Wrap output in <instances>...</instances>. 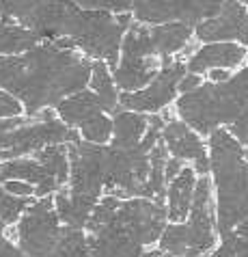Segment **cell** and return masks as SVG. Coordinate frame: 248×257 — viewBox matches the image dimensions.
Segmentation results:
<instances>
[{"label":"cell","mask_w":248,"mask_h":257,"mask_svg":"<svg viewBox=\"0 0 248 257\" xmlns=\"http://www.w3.org/2000/svg\"><path fill=\"white\" fill-rule=\"evenodd\" d=\"M226 130H229L233 137H235V139L246 147V149H244V154H246V160H248V106L244 108L242 115H239L235 121H233L229 127H226Z\"/></svg>","instance_id":"f1b7e54d"},{"label":"cell","mask_w":248,"mask_h":257,"mask_svg":"<svg viewBox=\"0 0 248 257\" xmlns=\"http://www.w3.org/2000/svg\"><path fill=\"white\" fill-rule=\"evenodd\" d=\"M20 115H24V104L16 95H11L9 91L0 89V119L20 117Z\"/></svg>","instance_id":"83f0119b"},{"label":"cell","mask_w":248,"mask_h":257,"mask_svg":"<svg viewBox=\"0 0 248 257\" xmlns=\"http://www.w3.org/2000/svg\"><path fill=\"white\" fill-rule=\"evenodd\" d=\"M224 0H134V22L158 26L168 22H183L198 26L205 20L220 13Z\"/></svg>","instance_id":"30bf717a"},{"label":"cell","mask_w":248,"mask_h":257,"mask_svg":"<svg viewBox=\"0 0 248 257\" xmlns=\"http://www.w3.org/2000/svg\"><path fill=\"white\" fill-rule=\"evenodd\" d=\"M112 147L121 149H132L138 147L140 141L145 139V134L151 123V115L147 112H136V110H125L119 108L112 112Z\"/></svg>","instance_id":"d6986e66"},{"label":"cell","mask_w":248,"mask_h":257,"mask_svg":"<svg viewBox=\"0 0 248 257\" xmlns=\"http://www.w3.org/2000/svg\"><path fill=\"white\" fill-rule=\"evenodd\" d=\"M82 9L110 11V13H132L134 0H76Z\"/></svg>","instance_id":"4316f807"},{"label":"cell","mask_w":248,"mask_h":257,"mask_svg":"<svg viewBox=\"0 0 248 257\" xmlns=\"http://www.w3.org/2000/svg\"><path fill=\"white\" fill-rule=\"evenodd\" d=\"M0 257H31V255H26L22 248L16 244L13 238L3 235V238H0Z\"/></svg>","instance_id":"4dcf8cb0"},{"label":"cell","mask_w":248,"mask_h":257,"mask_svg":"<svg viewBox=\"0 0 248 257\" xmlns=\"http://www.w3.org/2000/svg\"><path fill=\"white\" fill-rule=\"evenodd\" d=\"M33 199H22V197L11 195V192L5 188V184L0 182V220H3L7 227L16 225L18 220L22 218V214L26 212V208L31 205Z\"/></svg>","instance_id":"484cf974"},{"label":"cell","mask_w":248,"mask_h":257,"mask_svg":"<svg viewBox=\"0 0 248 257\" xmlns=\"http://www.w3.org/2000/svg\"><path fill=\"white\" fill-rule=\"evenodd\" d=\"M7 180H22L28 184H35L37 186V197H52L63 188L59 180L46 169V164L39 162L35 156L3 162L0 182H7Z\"/></svg>","instance_id":"e0dca14e"},{"label":"cell","mask_w":248,"mask_h":257,"mask_svg":"<svg viewBox=\"0 0 248 257\" xmlns=\"http://www.w3.org/2000/svg\"><path fill=\"white\" fill-rule=\"evenodd\" d=\"M3 184H5V188L16 197H22V199L37 197V186H35V184H28V182H22V180H7Z\"/></svg>","instance_id":"f546056e"},{"label":"cell","mask_w":248,"mask_h":257,"mask_svg":"<svg viewBox=\"0 0 248 257\" xmlns=\"http://www.w3.org/2000/svg\"><path fill=\"white\" fill-rule=\"evenodd\" d=\"M194 39L198 44L235 41L248 48V7L235 0H224L218 16L194 26Z\"/></svg>","instance_id":"5bb4252c"},{"label":"cell","mask_w":248,"mask_h":257,"mask_svg":"<svg viewBox=\"0 0 248 257\" xmlns=\"http://www.w3.org/2000/svg\"><path fill=\"white\" fill-rule=\"evenodd\" d=\"M209 177L214 184L218 233L224 235L248 218V160L244 145L220 127L207 137Z\"/></svg>","instance_id":"3957f363"},{"label":"cell","mask_w":248,"mask_h":257,"mask_svg":"<svg viewBox=\"0 0 248 257\" xmlns=\"http://www.w3.org/2000/svg\"><path fill=\"white\" fill-rule=\"evenodd\" d=\"M162 143L166 145L168 154L173 158L190 162L194 171L201 175H209V149L207 139L201 137L194 127H190L186 121H181L177 115L166 119V125L162 130Z\"/></svg>","instance_id":"4fadbf2b"},{"label":"cell","mask_w":248,"mask_h":257,"mask_svg":"<svg viewBox=\"0 0 248 257\" xmlns=\"http://www.w3.org/2000/svg\"><path fill=\"white\" fill-rule=\"evenodd\" d=\"M143 257H173V255L164 253L160 246H151V248H147V251L143 253Z\"/></svg>","instance_id":"e575fe53"},{"label":"cell","mask_w":248,"mask_h":257,"mask_svg":"<svg viewBox=\"0 0 248 257\" xmlns=\"http://www.w3.org/2000/svg\"><path fill=\"white\" fill-rule=\"evenodd\" d=\"M78 141H82L80 134L59 119L56 110L0 119V162L28 158L50 145H72Z\"/></svg>","instance_id":"5b68a950"},{"label":"cell","mask_w":248,"mask_h":257,"mask_svg":"<svg viewBox=\"0 0 248 257\" xmlns=\"http://www.w3.org/2000/svg\"><path fill=\"white\" fill-rule=\"evenodd\" d=\"M7 229H9V227H7L3 220H0V238H3V235H7Z\"/></svg>","instance_id":"d590c367"},{"label":"cell","mask_w":248,"mask_h":257,"mask_svg":"<svg viewBox=\"0 0 248 257\" xmlns=\"http://www.w3.org/2000/svg\"><path fill=\"white\" fill-rule=\"evenodd\" d=\"M235 3H242V5H246V7H248V0H235Z\"/></svg>","instance_id":"8d00e7d4"},{"label":"cell","mask_w":248,"mask_h":257,"mask_svg":"<svg viewBox=\"0 0 248 257\" xmlns=\"http://www.w3.org/2000/svg\"><path fill=\"white\" fill-rule=\"evenodd\" d=\"M56 115L69 127L80 134L82 141L95 145H110L112 141V117L102 108L99 99L91 89L65 97L56 106Z\"/></svg>","instance_id":"9c48e42d"},{"label":"cell","mask_w":248,"mask_h":257,"mask_svg":"<svg viewBox=\"0 0 248 257\" xmlns=\"http://www.w3.org/2000/svg\"><path fill=\"white\" fill-rule=\"evenodd\" d=\"M231 76H233V71H231V69L218 67V69H209L207 74H205V80H209V82H226Z\"/></svg>","instance_id":"836d02e7"},{"label":"cell","mask_w":248,"mask_h":257,"mask_svg":"<svg viewBox=\"0 0 248 257\" xmlns=\"http://www.w3.org/2000/svg\"><path fill=\"white\" fill-rule=\"evenodd\" d=\"M112 218L145 248L158 246L162 233L168 225L166 203L145 197L121 199Z\"/></svg>","instance_id":"7c38bea8"},{"label":"cell","mask_w":248,"mask_h":257,"mask_svg":"<svg viewBox=\"0 0 248 257\" xmlns=\"http://www.w3.org/2000/svg\"><path fill=\"white\" fill-rule=\"evenodd\" d=\"M248 48L235 41H214V44H201L196 52L186 61L188 71L205 76L209 69H231L237 71L246 65Z\"/></svg>","instance_id":"2e32d148"},{"label":"cell","mask_w":248,"mask_h":257,"mask_svg":"<svg viewBox=\"0 0 248 257\" xmlns=\"http://www.w3.org/2000/svg\"><path fill=\"white\" fill-rule=\"evenodd\" d=\"M89 89L99 99L102 108L112 115L115 110L121 108V91H119L115 76H112V67L104 61H93V71H91V82Z\"/></svg>","instance_id":"7402d4cb"},{"label":"cell","mask_w":248,"mask_h":257,"mask_svg":"<svg viewBox=\"0 0 248 257\" xmlns=\"http://www.w3.org/2000/svg\"><path fill=\"white\" fill-rule=\"evenodd\" d=\"M95 205L97 203H91V201H87V199L72 195L67 186H63L54 195V208H56V212H59L63 225L74 227V229L87 231V225L91 220V214H93Z\"/></svg>","instance_id":"44dd1931"},{"label":"cell","mask_w":248,"mask_h":257,"mask_svg":"<svg viewBox=\"0 0 248 257\" xmlns=\"http://www.w3.org/2000/svg\"><path fill=\"white\" fill-rule=\"evenodd\" d=\"M37 33L26 26H20L16 22H7L0 20V56H18L28 50L37 48L41 44Z\"/></svg>","instance_id":"603a6c76"},{"label":"cell","mask_w":248,"mask_h":257,"mask_svg":"<svg viewBox=\"0 0 248 257\" xmlns=\"http://www.w3.org/2000/svg\"><path fill=\"white\" fill-rule=\"evenodd\" d=\"M151 41L155 48V54L160 59L168 56H181L194 39V26H188L183 22H168L151 26Z\"/></svg>","instance_id":"ffe728a7"},{"label":"cell","mask_w":248,"mask_h":257,"mask_svg":"<svg viewBox=\"0 0 248 257\" xmlns=\"http://www.w3.org/2000/svg\"><path fill=\"white\" fill-rule=\"evenodd\" d=\"M160 67L162 61L155 54L151 41V26L132 22L123 37L119 63L112 69L119 91L121 93H134V91L145 89L158 76Z\"/></svg>","instance_id":"52a82bcc"},{"label":"cell","mask_w":248,"mask_h":257,"mask_svg":"<svg viewBox=\"0 0 248 257\" xmlns=\"http://www.w3.org/2000/svg\"><path fill=\"white\" fill-rule=\"evenodd\" d=\"M198 173L192 164H186L183 171L175 180L168 182L166 188V212H168V223H186L192 210L194 201V190H196Z\"/></svg>","instance_id":"ac0fdd59"},{"label":"cell","mask_w":248,"mask_h":257,"mask_svg":"<svg viewBox=\"0 0 248 257\" xmlns=\"http://www.w3.org/2000/svg\"><path fill=\"white\" fill-rule=\"evenodd\" d=\"M63 220L54 208L52 197H35L16 225L7 229V235L31 257H50L63 238Z\"/></svg>","instance_id":"8992f818"},{"label":"cell","mask_w":248,"mask_h":257,"mask_svg":"<svg viewBox=\"0 0 248 257\" xmlns=\"http://www.w3.org/2000/svg\"><path fill=\"white\" fill-rule=\"evenodd\" d=\"M0 169H3V162H0Z\"/></svg>","instance_id":"f35d334b"},{"label":"cell","mask_w":248,"mask_h":257,"mask_svg":"<svg viewBox=\"0 0 248 257\" xmlns=\"http://www.w3.org/2000/svg\"><path fill=\"white\" fill-rule=\"evenodd\" d=\"M248 106V65L233 71L226 82L205 80L201 87L181 93L173 104L175 115L207 139L211 132L229 127Z\"/></svg>","instance_id":"277c9868"},{"label":"cell","mask_w":248,"mask_h":257,"mask_svg":"<svg viewBox=\"0 0 248 257\" xmlns=\"http://www.w3.org/2000/svg\"><path fill=\"white\" fill-rule=\"evenodd\" d=\"M203 82H205V76H201V74H192V71H188V74L183 76V80L179 82V95H181V93H190V91L198 89Z\"/></svg>","instance_id":"1f68e13d"},{"label":"cell","mask_w":248,"mask_h":257,"mask_svg":"<svg viewBox=\"0 0 248 257\" xmlns=\"http://www.w3.org/2000/svg\"><path fill=\"white\" fill-rule=\"evenodd\" d=\"M239 257H248V251H246V253H244V255H239Z\"/></svg>","instance_id":"74e56055"},{"label":"cell","mask_w":248,"mask_h":257,"mask_svg":"<svg viewBox=\"0 0 248 257\" xmlns=\"http://www.w3.org/2000/svg\"><path fill=\"white\" fill-rule=\"evenodd\" d=\"M183 167H186V162L183 160H179V158H168V162H166V182H171V180H175L177 175L183 171Z\"/></svg>","instance_id":"d6a6232c"},{"label":"cell","mask_w":248,"mask_h":257,"mask_svg":"<svg viewBox=\"0 0 248 257\" xmlns=\"http://www.w3.org/2000/svg\"><path fill=\"white\" fill-rule=\"evenodd\" d=\"M50 257H93L89 246V235L84 229H74V227H65L63 229V238L59 246Z\"/></svg>","instance_id":"cb8c5ba5"},{"label":"cell","mask_w":248,"mask_h":257,"mask_svg":"<svg viewBox=\"0 0 248 257\" xmlns=\"http://www.w3.org/2000/svg\"><path fill=\"white\" fill-rule=\"evenodd\" d=\"M0 20L26 26L44 41L78 50L115 69L134 16L82 9L76 0H0Z\"/></svg>","instance_id":"6da1fadb"},{"label":"cell","mask_w":248,"mask_h":257,"mask_svg":"<svg viewBox=\"0 0 248 257\" xmlns=\"http://www.w3.org/2000/svg\"><path fill=\"white\" fill-rule=\"evenodd\" d=\"M188 233V253L186 257H205L211 253L220 242L218 233V218H216V199H214V184L209 175H201L196 182L192 210L186 223Z\"/></svg>","instance_id":"8fae6325"},{"label":"cell","mask_w":248,"mask_h":257,"mask_svg":"<svg viewBox=\"0 0 248 257\" xmlns=\"http://www.w3.org/2000/svg\"><path fill=\"white\" fill-rule=\"evenodd\" d=\"M158 246L164 253L173 255V257H186L188 253V233H186V225L183 223H168L164 233L158 242Z\"/></svg>","instance_id":"d4e9b609"},{"label":"cell","mask_w":248,"mask_h":257,"mask_svg":"<svg viewBox=\"0 0 248 257\" xmlns=\"http://www.w3.org/2000/svg\"><path fill=\"white\" fill-rule=\"evenodd\" d=\"M93 61L72 48L41 41L18 56H0V89L24 104V115L54 110L63 99L89 89Z\"/></svg>","instance_id":"7a4b0ae2"},{"label":"cell","mask_w":248,"mask_h":257,"mask_svg":"<svg viewBox=\"0 0 248 257\" xmlns=\"http://www.w3.org/2000/svg\"><path fill=\"white\" fill-rule=\"evenodd\" d=\"M112 216L104 225H95L87 229L93 257H143L147 248L138 244Z\"/></svg>","instance_id":"9a60e30c"},{"label":"cell","mask_w":248,"mask_h":257,"mask_svg":"<svg viewBox=\"0 0 248 257\" xmlns=\"http://www.w3.org/2000/svg\"><path fill=\"white\" fill-rule=\"evenodd\" d=\"M160 61L162 67L158 76L145 89L134 91V93H121V108L147 112V115H162L164 110L173 108L179 97V82L188 74V65L179 56H168Z\"/></svg>","instance_id":"ba28073f"}]
</instances>
